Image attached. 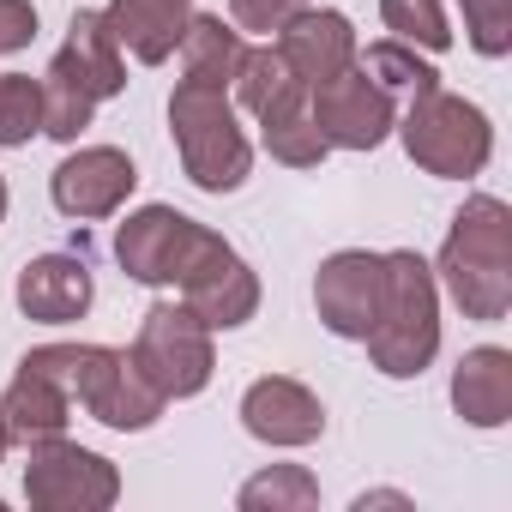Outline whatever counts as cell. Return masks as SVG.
<instances>
[{
    "label": "cell",
    "instance_id": "cell-19",
    "mask_svg": "<svg viewBox=\"0 0 512 512\" xmlns=\"http://www.w3.org/2000/svg\"><path fill=\"white\" fill-rule=\"evenodd\" d=\"M163 392L145 380V368L127 356V350H115V362L103 368V380L91 386V398H85V410L103 422V428H121V434H139V428H151L157 416H163Z\"/></svg>",
    "mask_w": 512,
    "mask_h": 512
},
{
    "label": "cell",
    "instance_id": "cell-34",
    "mask_svg": "<svg viewBox=\"0 0 512 512\" xmlns=\"http://www.w3.org/2000/svg\"><path fill=\"white\" fill-rule=\"evenodd\" d=\"M0 223H7V175H0Z\"/></svg>",
    "mask_w": 512,
    "mask_h": 512
},
{
    "label": "cell",
    "instance_id": "cell-18",
    "mask_svg": "<svg viewBox=\"0 0 512 512\" xmlns=\"http://www.w3.org/2000/svg\"><path fill=\"white\" fill-rule=\"evenodd\" d=\"M0 422H7V440H13V446H37V440L67 434V422H73V398H67L49 374H37V368L19 362L13 386L0 392Z\"/></svg>",
    "mask_w": 512,
    "mask_h": 512
},
{
    "label": "cell",
    "instance_id": "cell-21",
    "mask_svg": "<svg viewBox=\"0 0 512 512\" xmlns=\"http://www.w3.org/2000/svg\"><path fill=\"white\" fill-rule=\"evenodd\" d=\"M175 49H181V79H187V85H223V91H229L235 61H241L247 43H241V31L223 25L217 13H193Z\"/></svg>",
    "mask_w": 512,
    "mask_h": 512
},
{
    "label": "cell",
    "instance_id": "cell-1",
    "mask_svg": "<svg viewBox=\"0 0 512 512\" xmlns=\"http://www.w3.org/2000/svg\"><path fill=\"white\" fill-rule=\"evenodd\" d=\"M434 278L476 326H500L512 314V211L494 193H470L446 229Z\"/></svg>",
    "mask_w": 512,
    "mask_h": 512
},
{
    "label": "cell",
    "instance_id": "cell-6",
    "mask_svg": "<svg viewBox=\"0 0 512 512\" xmlns=\"http://www.w3.org/2000/svg\"><path fill=\"white\" fill-rule=\"evenodd\" d=\"M145 380L163 398H199L217 374V350H211V326H199L181 302H151L139 320V338L127 350Z\"/></svg>",
    "mask_w": 512,
    "mask_h": 512
},
{
    "label": "cell",
    "instance_id": "cell-8",
    "mask_svg": "<svg viewBox=\"0 0 512 512\" xmlns=\"http://www.w3.org/2000/svg\"><path fill=\"white\" fill-rule=\"evenodd\" d=\"M308 115L332 151H374L398 127V97H386L362 67H344L308 91Z\"/></svg>",
    "mask_w": 512,
    "mask_h": 512
},
{
    "label": "cell",
    "instance_id": "cell-23",
    "mask_svg": "<svg viewBox=\"0 0 512 512\" xmlns=\"http://www.w3.org/2000/svg\"><path fill=\"white\" fill-rule=\"evenodd\" d=\"M115 362V350L109 344H43V350H31L25 356V368H37V374H49L73 404H85L91 398V386L103 380V368Z\"/></svg>",
    "mask_w": 512,
    "mask_h": 512
},
{
    "label": "cell",
    "instance_id": "cell-31",
    "mask_svg": "<svg viewBox=\"0 0 512 512\" xmlns=\"http://www.w3.org/2000/svg\"><path fill=\"white\" fill-rule=\"evenodd\" d=\"M37 37V7L31 0H0V55H19Z\"/></svg>",
    "mask_w": 512,
    "mask_h": 512
},
{
    "label": "cell",
    "instance_id": "cell-3",
    "mask_svg": "<svg viewBox=\"0 0 512 512\" xmlns=\"http://www.w3.org/2000/svg\"><path fill=\"white\" fill-rule=\"evenodd\" d=\"M169 133L181 151V169L199 193H235L253 169V145L235 121V103L223 85H175L169 91Z\"/></svg>",
    "mask_w": 512,
    "mask_h": 512
},
{
    "label": "cell",
    "instance_id": "cell-9",
    "mask_svg": "<svg viewBox=\"0 0 512 512\" xmlns=\"http://www.w3.org/2000/svg\"><path fill=\"white\" fill-rule=\"evenodd\" d=\"M133 187H139V169H133V157L115 151V145H79V151L49 175L55 211H61V217H79V223L115 217Z\"/></svg>",
    "mask_w": 512,
    "mask_h": 512
},
{
    "label": "cell",
    "instance_id": "cell-2",
    "mask_svg": "<svg viewBox=\"0 0 512 512\" xmlns=\"http://www.w3.org/2000/svg\"><path fill=\"white\" fill-rule=\"evenodd\" d=\"M368 362L386 380H416L440 350V278L416 247L380 253V314L368 326Z\"/></svg>",
    "mask_w": 512,
    "mask_h": 512
},
{
    "label": "cell",
    "instance_id": "cell-5",
    "mask_svg": "<svg viewBox=\"0 0 512 512\" xmlns=\"http://www.w3.org/2000/svg\"><path fill=\"white\" fill-rule=\"evenodd\" d=\"M217 247H223V235L205 229V223H193L175 205H139L115 229V260H121V272L133 284H151V290H181V278L199 272Z\"/></svg>",
    "mask_w": 512,
    "mask_h": 512
},
{
    "label": "cell",
    "instance_id": "cell-22",
    "mask_svg": "<svg viewBox=\"0 0 512 512\" xmlns=\"http://www.w3.org/2000/svg\"><path fill=\"white\" fill-rule=\"evenodd\" d=\"M356 67L386 91V97H422V91H434L440 85V73H434V61H422L410 43H398V37H380V43H368V55H356Z\"/></svg>",
    "mask_w": 512,
    "mask_h": 512
},
{
    "label": "cell",
    "instance_id": "cell-15",
    "mask_svg": "<svg viewBox=\"0 0 512 512\" xmlns=\"http://www.w3.org/2000/svg\"><path fill=\"white\" fill-rule=\"evenodd\" d=\"M452 410L470 428H506L512 422V350L476 344L452 368Z\"/></svg>",
    "mask_w": 512,
    "mask_h": 512
},
{
    "label": "cell",
    "instance_id": "cell-30",
    "mask_svg": "<svg viewBox=\"0 0 512 512\" xmlns=\"http://www.w3.org/2000/svg\"><path fill=\"white\" fill-rule=\"evenodd\" d=\"M296 13H302V0H229V25L253 37H278Z\"/></svg>",
    "mask_w": 512,
    "mask_h": 512
},
{
    "label": "cell",
    "instance_id": "cell-14",
    "mask_svg": "<svg viewBox=\"0 0 512 512\" xmlns=\"http://www.w3.org/2000/svg\"><path fill=\"white\" fill-rule=\"evenodd\" d=\"M13 296H19L25 320L67 326V320H85V308L97 302V284H91V266L79 260V253H43V260H31L19 272Z\"/></svg>",
    "mask_w": 512,
    "mask_h": 512
},
{
    "label": "cell",
    "instance_id": "cell-26",
    "mask_svg": "<svg viewBox=\"0 0 512 512\" xmlns=\"http://www.w3.org/2000/svg\"><path fill=\"white\" fill-rule=\"evenodd\" d=\"M260 145L272 151V163H284V169H320L326 163V139H320V127H314V115H308V103L302 109H290V115H272V121H260Z\"/></svg>",
    "mask_w": 512,
    "mask_h": 512
},
{
    "label": "cell",
    "instance_id": "cell-16",
    "mask_svg": "<svg viewBox=\"0 0 512 512\" xmlns=\"http://www.w3.org/2000/svg\"><path fill=\"white\" fill-rule=\"evenodd\" d=\"M109 31L139 67H163L193 19V0H109Z\"/></svg>",
    "mask_w": 512,
    "mask_h": 512
},
{
    "label": "cell",
    "instance_id": "cell-20",
    "mask_svg": "<svg viewBox=\"0 0 512 512\" xmlns=\"http://www.w3.org/2000/svg\"><path fill=\"white\" fill-rule=\"evenodd\" d=\"M235 103L253 115V121H272V115H290L308 103V85L290 73V61L278 55V43H260V49H241L235 61Z\"/></svg>",
    "mask_w": 512,
    "mask_h": 512
},
{
    "label": "cell",
    "instance_id": "cell-27",
    "mask_svg": "<svg viewBox=\"0 0 512 512\" xmlns=\"http://www.w3.org/2000/svg\"><path fill=\"white\" fill-rule=\"evenodd\" d=\"M380 25L410 49H428V55L452 49V25L440 0H380Z\"/></svg>",
    "mask_w": 512,
    "mask_h": 512
},
{
    "label": "cell",
    "instance_id": "cell-25",
    "mask_svg": "<svg viewBox=\"0 0 512 512\" xmlns=\"http://www.w3.org/2000/svg\"><path fill=\"white\" fill-rule=\"evenodd\" d=\"M91 115H97V97L73 73H61L49 61V73H43V133L61 139V145H79V133L91 127Z\"/></svg>",
    "mask_w": 512,
    "mask_h": 512
},
{
    "label": "cell",
    "instance_id": "cell-12",
    "mask_svg": "<svg viewBox=\"0 0 512 512\" xmlns=\"http://www.w3.org/2000/svg\"><path fill=\"white\" fill-rule=\"evenodd\" d=\"M241 428L253 440H266V446H314L326 434V404L302 380L266 374V380H253L241 392Z\"/></svg>",
    "mask_w": 512,
    "mask_h": 512
},
{
    "label": "cell",
    "instance_id": "cell-17",
    "mask_svg": "<svg viewBox=\"0 0 512 512\" xmlns=\"http://www.w3.org/2000/svg\"><path fill=\"white\" fill-rule=\"evenodd\" d=\"M55 67H61V73H73L97 103L127 91V49L115 43V31H109V19H103V13H73L67 43H61Z\"/></svg>",
    "mask_w": 512,
    "mask_h": 512
},
{
    "label": "cell",
    "instance_id": "cell-4",
    "mask_svg": "<svg viewBox=\"0 0 512 512\" xmlns=\"http://www.w3.org/2000/svg\"><path fill=\"white\" fill-rule=\"evenodd\" d=\"M398 133H404L410 163L428 169V175H440V181H470V175H482L488 157H494V127H488V115H482L470 97H452L446 85L410 97L404 115H398Z\"/></svg>",
    "mask_w": 512,
    "mask_h": 512
},
{
    "label": "cell",
    "instance_id": "cell-11",
    "mask_svg": "<svg viewBox=\"0 0 512 512\" xmlns=\"http://www.w3.org/2000/svg\"><path fill=\"white\" fill-rule=\"evenodd\" d=\"M181 308L211 332H235V326H247L260 314V278H253V266L223 241L199 272L181 278Z\"/></svg>",
    "mask_w": 512,
    "mask_h": 512
},
{
    "label": "cell",
    "instance_id": "cell-28",
    "mask_svg": "<svg viewBox=\"0 0 512 512\" xmlns=\"http://www.w3.org/2000/svg\"><path fill=\"white\" fill-rule=\"evenodd\" d=\"M43 133V79L0 73V145H31Z\"/></svg>",
    "mask_w": 512,
    "mask_h": 512
},
{
    "label": "cell",
    "instance_id": "cell-13",
    "mask_svg": "<svg viewBox=\"0 0 512 512\" xmlns=\"http://www.w3.org/2000/svg\"><path fill=\"white\" fill-rule=\"evenodd\" d=\"M278 55L290 61V73L314 91V85H326L332 73H344V67H356V55H362V43H356V25L344 19V13H332V7H302L278 37Z\"/></svg>",
    "mask_w": 512,
    "mask_h": 512
},
{
    "label": "cell",
    "instance_id": "cell-33",
    "mask_svg": "<svg viewBox=\"0 0 512 512\" xmlns=\"http://www.w3.org/2000/svg\"><path fill=\"white\" fill-rule=\"evenodd\" d=\"M7 452H13V440H7V422H0V464H7Z\"/></svg>",
    "mask_w": 512,
    "mask_h": 512
},
{
    "label": "cell",
    "instance_id": "cell-10",
    "mask_svg": "<svg viewBox=\"0 0 512 512\" xmlns=\"http://www.w3.org/2000/svg\"><path fill=\"white\" fill-rule=\"evenodd\" d=\"M314 308H320V326L332 338H350L362 344L374 314H380V253L368 247H344L332 260H320L314 272Z\"/></svg>",
    "mask_w": 512,
    "mask_h": 512
},
{
    "label": "cell",
    "instance_id": "cell-24",
    "mask_svg": "<svg viewBox=\"0 0 512 512\" xmlns=\"http://www.w3.org/2000/svg\"><path fill=\"white\" fill-rule=\"evenodd\" d=\"M235 506L241 512H308V506H320V482L302 464H272V470L241 482Z\"/></svg>",
    "mask_w": 512,
    "mask_h": 512
},
{
    "label": "cell",
    "instance_id": "cell-7",
    "mask_svg": "<svg viewBox=\"0 0 512 512\" xmlns=\"http://www.w3.org/2000/svg\"><path fill=\"white\" fill-rule=\"evenodd\" d=\"M25 452H31V464H25V500L37 512H109L121 500V470L103 452H91V446H79L67 434L37 440Z\"/></svg>",
    "mask_w": 512,
    "mask_h": 512
},
{
    "label": "cell",
    "instance_id": "cell-29",
    "mask_svg": "<svg viewBox=\"0 0 512 512\" xmlns=\"http://www.w3.org/2000/svg\"><path fill=\"white\" fill-rule=\"evenodd\" d=\"M464 7V37L476 55L500 61L512 49V0H458Z\"/></svg>",
    "mask_w": 512,
    "mask_h": 512
},
{
    "label": "cell",
    "instance_id": "cell-32",
    "mask_svg": "<svg viewBox=\"0 0 512 512\" xmlns=\"http://www.w3.org/2000/svg\"><path fill=\"white\" fill-rule=\"evenodd\" d=\"M368 506H410V494H398V488H374V494H356V512H368Z\"/></svg>",
    "mask_w": 512,
    "mask_h": 512
}]
</instances>
